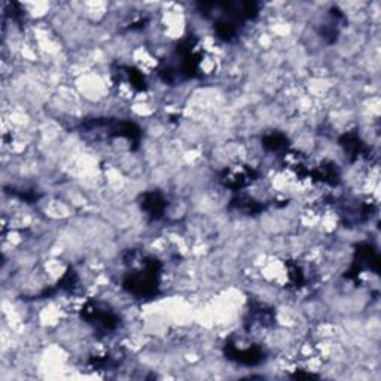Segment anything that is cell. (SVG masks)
Wrapping results in <instances>:
<instances>
[{
    "label": "cell",
    "mask_w": 381,
    "mask_h": 381,
    "mask_svg": "<svg viewBox=\"0 0 381 381\" xmlns=\"http://www.w3.org/2000/svg\"><path fill=\"white\" fill-rule=\"evenodd\" d=\"M372 271L380 273V256L374 249V246L369 243H359L354 251V258L350 270L345 273V277L351 280H358L360 273Z\"/></svg>",
    "instance_id": "cell-4"
},
{
    "label": "cell",
    "mask_w": 381,
    "mask_h": 381,
    "mask_svg": "<svg viewBox=\"0 0 381 381\" xmlns=\"http://www.w3.org/2000/svg\"><path fill=\"white\" fill-rule=\"evenodd\" d=\"M288 271H289V280L295 288H301L305 283V276L303 268L299 267L297 262H288Z\"/></svg>",
    "instance_id": "cell-15"
},
{
    "label": "cell",
    "mask_w": 381,
    "mask_h": 381,
    "mask_svg": "<svg viewBox=\"0 0 381 381\" xmlns=\"http://www.w3.org/2000/svg\"><path fill=\"white\" fill-rule=\"evenodd\" d=\"M81 130L90 132L94 130H104L108 137H124L132 143V149H137L141 139V128L136 122L115 118H93L81 124Z\"/></svg>",
    "instance_id": "cell-2"
},
{
    "label": "cell",
    "mask_w": 381,
    "mask_h": 381,
    "mask_svg": "<svg viewBox=\"0 0 381 381\" xmlns=\"http://www.w3.org/2000/svg\"><path fill=\"white\" fill-rule=\"evenodd\" d=\"M340 146L344 149L345 155L350 159V161H356L358 158L362 155H365L368 152L367 145L363 143V140L358 135V131H349L343 135L338 140Z\"/></svg>",
    "instance_id": "cell-9"
},
{
    "label": "cell",
    "mask_w": 381,
    "mask_h": 381,
    "mask_svg": "<svg viewBox=\"0 0 381 381\" xmlns=\"http://www.w3.org/2000/svg\"><path fill=\"white\" fill-rule=\"evenodd\" d=\"M78 285V274L73 268H69L61 280L57 283V290H72Z\"/></svg>",
    "instance_id": "cell-16"
},
{
    "label": "cell",
    "mask_w": 381,
    "mask_h": 381,
    "mask_svg": "<svg viewBox=\"0 0 381 381\" xmlns=\"http://www.w3.org/2000/svg\"><path fill=\"white\" fill-rule=\"evenodd\" d=\"M224 353L229 360H234L244 367H258L265 360V351L259 345H251V347L240 349L237 347L234 341H227Z\"/></svg>",
    "instance_id": "cell-6"
},
{
    "label": "cell",
    "mask_w": 381,
    "mask_h": 381,
    "mask_svg": "<svg viewBox=\"0 0 381 381\" xmlns=\"http://www.w3.org/2000/svg\"><path fill=\"white\" fill-rule=\"evenodd\" d=\"M262 146L268 152H280V150H286L289 146V139L279 131H271L268 135L262 137Z\"/></svg>",
    "instance_id": "cell-14"
},
{
    "label": "cell",
    "mask_w": 381,
    "mask_h": 381,
    "mask_svg": "<svg viewBox=\"0 0 381 381\" xmlns=\"http://www.w3.org/2000/svg\"><path fill=\"white\" fill-rule=\"evenodd\" d=\"M81 317L102 334L117 331L121 323V319L117 313H113V310L102 303H94V301H88L82 307Z\"/></svg>",
    "instance_id": "cell-3"
},
{
    "label": "cell",
    "mask_w": 381,
    "mask_h": 381,
    "mask_svg": "<svg viewBox=\"0 0 381 381\" xmlns=\"http://www.w3.org/2000/svg\"><path fill=\"white\" fill-rule=\"evenodd\" d=\"M276 322V314L271 308L265 307L261 303H255L252 301L251 308L247 312V321H246V330H252L253 326L259 327H271Z\"/></svg>",
    "instance_id": "cell-8"
},
{
    "label": "cell",
    "mask_w": 381,
    "mask_h": 381,
    "mask_svg": "<svg viewBox=\"0 0 381 381\" xmlns=\"http://www.w3.org/2000/svg\"><path fill=\"white\" fill-rule=\"evenodd\" d=\"M118 73L124 75V78H126V81L130 84V86L136 93L146 91L148 82H146L143 73H141L139 69L132 67V66H119Z\"/></svg>",
    "instance_id": "cell-12"
},
{
    "label": "cell",
    "mask_w": 381,
    "mask_h": 381,
    "mask_svg": "<svg viewBox=\"0 0 381 381\" xmlns=\"http://www.w3.org/2000/svg\"><path fill=\"white\" fill-rule=\"evenodd\" d=\"M213 27L216 36L220 41L233 42L238 36V29H240L242 25H238L234 21L227 19H216L213 20Z\"/></svg>",
    "instance_id": "cell-13"
},
{
    "label": "cell",
    "mask_w": 381,
    "mask_h": 381,
    "mask_svg": "<svg viewBox=\"0 0 381 381\" xmlns=\"http://www.w3.org/2000/svg\"><path fill=\"white\" fill-rule=\"evenodd\" d=\"M163 264L157 258H145L139 270L126 274L122 289L136 298H154L159 292Z\"/></svg>",
    "instance_id": "cell-1"
},
{
    "label": "cell",
    "mask_w": 381,
    "mask_h": 381,
    "mask_svg": "<svg viewBox=\"0 0 381 381\" xmlns=\"http://www.w3.org/2000/svg\"><path fill=\"white\" fill-rule=\"evenodd\" d=\"M308 177H312L313 181L317 182H322L326 185H331V186H336L340 183V170L338 167H336L335 163L332 161H325L314 170H310Z\"/></svg>",
    "instance_id": "cell-10"
},
{
    "label": "cell",
    "mask_w": 381,
    "mask_h": 381,
    "mask_svg": "<svg viewBox=\"0 0 381 381\" xmlns=\"http://www.w3.org/2000/svg\"><path fill=\"white\" fill-rule=\"evenodd\" d=\"M139 203H140V209L143 210L152 220L161 219L168 206L165 197L159 191H148L145 194H141Z\"/></svg>",
    "instance_id": "cell-7"
},
{
    "label": "cell",
    "mask_w": 381,
    "mask_h": 381,
    "mask_svg": "<svg viewBox=\"0 0 381 381\" xmlns=\"http://www.w3.org/2000/svg\"><path fill=\"white\" fill-rule=\"evenodd\" d=\"M231 209H235L237 211H242V213L247 215V216H256L259 215L264 211V205L259 201L253 200L252 197H247V196H242V194H238L237 197H234L231 200V205H229Z\"/></svg>",
    "instance_id": "cell-11"
},
{
    "label": "cell",
    "mask_w": 381,
    "mask_h": 381,
    "mask_svg": "<svg viewBox=\"0 0 381 381\" xmlns=\"http://www.w3.org/2000/svg\"><path fill=\"white\" fill-rule=\"evenodd\" d=\"M258 177V172L251 165H233L227 167L225 170L220 173L219 181L225 188L231 189L234 192L242 191L247 188L251 183H253Z\"/></svg>",
    "instance_id": "cell-5"
}]
</instances>
